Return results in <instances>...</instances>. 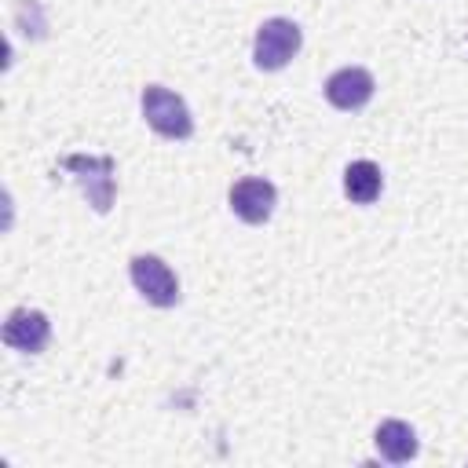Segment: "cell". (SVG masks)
I'll use <instances>...</instances> for the list:
<instances>
[{
    "label": "cell",
    "mask_w": 468,
    "mask_h": 468,
    "mask_svg": "<svg viewBox=\"0 0 468 468\" xmlns=\"http://www.w3.org/2000/svg\"><path fill=\"white\" fill-rule=\"evenodd\" d=\"M303 44V33L296 22L289 18H267L256 29V44H252V58L260 69H282Z\"/></svg>",
    "instance_id": "2"
},
{
    "label": "cell",
    "mask_w": 468,
    "mask_h": 468,
    "mask_svg": "<svg viewBox=\"0 0 468 468\" xmlns=\"http://www.w3.org/2000/svg\"><path fill=\"white\" fill-rule=\"evenodd\" d=\"M373 77L369 69L362 66H344L336 69L329 80H325V99L336 106V110H362L369 99H373Z\"/></svg>",
    "instance_id": "7"
},
{
    "label": "cell",
    "mask_w": 468,
    "mask_h": 468,
    "mask_svg": "<svg viewBox=\"0 0 468 468\" xmlns=\"http://www.w3.org/2000/svg\"><path fill=\"white\" fill-rule=\"evenodd\" d=\"M380 186H384V176L373 161H351L344 168V194L355 201V205H369L380 197Z\"/></svg>",
    "instance_id": "9"
},
{
    "label": "cell",
    "mask_w": 468,
    "mask_h": 468,
    "mask_svg": "<svg viewBox=\"0 0 468 468\" xmlns=\"http://www.w3.org/2000/svg\"><path fill=\"white\" fill-rule=\"evenodd\" d=\"M143 117L165 139H186L194 132V117H190L186 102L176 91L161 88V84L143 88Z\"/></svg>",
    "instance_id": "1"
},
{
    "label": "cell",
    "mask_w": 468,
    "mask_h": 468,
    "mask_svg": "<svg viewBox=\"0 0 468 468\" xmlns=\"http://www.w3.org/2000/svg\"><path fill=\"white\" fill-rule=\"evenodd\" d=\"M274 201H278V190L274 183L260 179V176H249V179H238L230 186V208L238 219L245 223H267L271 212H274Z\"/></svg>",
    "instance_id": "5"
},
{
    "label": "cell",
    "mask_w": 468,
    "mask_h": 468,
    "mask_svg": "<svg viewBox=\"0 0 468 468\" xmlns=\"http://www.w3.org/2000/svg\"><path fill=\"white\" fill-rule=\"evenodd\" d=\"M51 336V322L44 311H29V307H15L4 322V344L15 347V351H26V355H37L44 351Z\"/></svg>",
    "instance_id": "6"
},
{
    "label": "cell",
    "mask_w": 468,
    "mask_h": 468,
    "mask_svg": "<svg viewBox=\"0 0 468 468\" xmlns=\"http://www.w3.org/2000/svg\"><path fill=\"white\" fill-rule=\"evenodd\" d=\"M373 442H377L380 457L391 461V464H402V461L417 457V431L406 420H384V424H377Z\"/></svg>",
    "instance_id": "8"
},
{
    "label": "cell",
    "mask_w": 468,
    "mask_h": 468,
    "mask_svg": "<svg viewBox=\"0 0 468 468\" xmlns=\"http://www.w3.org/2000/svg\"><path fill=\"white\" fill-rule=\"evenodd\" d=\"M62 168L77 176V183L84 186L88 205H91L95 212H110V205H113V190H117V183H113V157L69 154V157H62Z\"/></svg>",
    "instance_id": "3"
},
{
    "label": "cell",
    "mask_w": 468,
    "mask_h": 468,
    "mask_svg": "<svg viewBox=\"0 0 468 468\" xmlns=\"http://www.w3.org/2000/svg\"><path fill=\"white\" fill-rule=\"evenodd\" d=\"M128 271H132V285L143 292L146 303H154V307H176L179 303V282L161 256H135Z\"/></svg>",
    "instance_id": "4"
}]
</instances>
